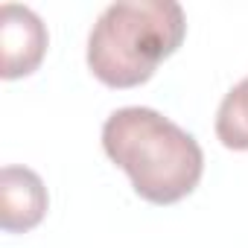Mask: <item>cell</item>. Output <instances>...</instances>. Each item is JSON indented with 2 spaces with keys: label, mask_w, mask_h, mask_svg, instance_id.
Returning a JSON list of instances; mask_svg holds the SVG:
<instances>
[{
  "label": "cell",
  "mask_w": 248,
  "mask_h": 248,
  "mask_svg": "<svg viewBox=\"0 0 248 248\" xmlns=\"http://www.w3.org/2000/svg\"><path fill=\"white\" fill-rule=\"evenodd\" d=\"M102 149L149 204L187 199L204 172L199 140L161 111L143 105L117 108L105 120Z\"/></svg>",
  "instance_id": "1"
},
{
  "label": "cell",
  "mask_w": 248,
  "mask_h": 248,
  "mask_svg": "<svg viewBox=\"0 0 248 248\" xmlns=\"http://www.w3.org/2000/svg\"><path fill=\"white\" fill-rule=\"evenodd\" d=\"M184 35L187 18L172 0L111 3L88 35V67L108 88H138L181 47Z\"/></svg>",
  "instance_id": "2"
},
{
  "label": "cell",
  "mask_w": 248,
  "mask_h": 248,
  "mask_svg": "<svg viewBox=\"0 0 248 248\" xmlns=\"http://www.w3.org/2000/svg\"><path fill=\"white\" fill-rule=\"evenodd\" d=\"M47 27L41 18L18 3L0 6V47H3V79H21L38 70L47 53Z\"/></svg>",
  "instance_id": "3"
},
{
  "label": "cell",
  "mask_w": 248,
  "mask_h": 248,
  "mask_svg": "<svg viewBox=\"0 0 248 248\" xmlns=\"http://www.w3.org/2000/svg\"><path fill=\"white\" fill-rule=\"evenodd\" d=\"M47 187L38 172L27 167H3L0 172V228L6 233H27L47 216Z\"/></svg>",
  "instance_id": "4"
},
{
  "label": "cell",
  "mask_w": 248,
  "mask_h": 248,
  "mask_svg": "<svg viewBox=\"0 0 248 248\" xmlns=\"http://www.w3.org/2000/svg\"><path fill=\"white\" fill-rule=\"evenodd\" d=\"M216 138L225 149L248 152V76L225 93L216 111Z\"/></svg>",
  "instance_id": "5"
}]
</instances>
